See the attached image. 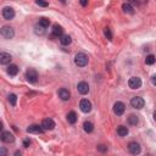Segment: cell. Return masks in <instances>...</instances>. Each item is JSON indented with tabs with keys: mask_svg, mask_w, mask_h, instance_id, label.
<instances>
[{
	"mask_svg": "<svg viewBox=\"0 0 156 156\" xmlns=\"http://www.w3.org/2000/svg\"><path fill=\"white\" fill-rule=\"evenodd\" d=\"M130 105H132V108H134L137 110H140L144 108L145 101L140 96H134V98H132V100H130Z\"/></svg>",
	"mask_w": 156,
	"mask_h": 156,
	"instance_id": "3",
	"label": "cell"
},
{
	"mask_svg": "<svg viewBox=\"0 0 156 156\" xmlns=\"http://www.w3.org/2000/svg\"><path fill=\"white\" fill-rule=\"evenodd\" d=\"M57 94H59V98H60V99L63 100V101H67V100L70 99V96H71L70 92H68L67 89H65V88H61Z\"/></svg>",
	"mask_w": 156,
	"mask_h": 156,
	"instance_id": "14",
	"label": "cell"
},
{
	"mask_svg": "<svg viewBox=\"0 0 156 156\" xmlns=\"http://www.w3.org/2000/svg\"><path fill=\"white\" fill-rule=\"evenodd\" d=\"M36 3H37V5L42 6V7H46V6L49 5V3L45 1V0H36Z\"/></svg>",
	"mask_w": 156,
	"mask_h": 156,
	"instance_id": "29",
	"label": "cell"
},
{
	"mask_svg": "<svg viewBox=\"0 0 156 156\" xmlns=\"http://www.w3.org/2000/svg\"><path fill=\"white\" fill-rule=\"evenodd\" d=\"M145 63L146 65H154L155 63V56L154 55H147L145 59Z\"/></svg>",
	"mask_w": 156,
	"mask_h": 156,
	"instance_id": "26",
	"label": "cell"
},
{
	"mask_svg": "<svg viewBox=\"0 0 156 156\" xmlns=\"http://www.w3.org/2000/svg\"><path fill=\"white\" fill-rule=\"evenodd\" d=\"M3 16L5 20H12L15 17V10L10 6H6L3 9Z\"/></svg>",
	"mask_w": 156,
	"mask_h": 156,
	"instance_id": "8",
	"label": "cell"
},
{
	"mask_svg": "<svg viewBox=\"0 0 156 156\" xmlns=\"http://www.w3.org/2000/svg\"><path fill=\"white\" fill-rule=\"evenodd\" d=\"M98 149H99L100 151H106V150H108V147L104 146V145H100V146H98Z\"/></svg>",
	"mask_w": 156,
	"mask_h": 156,
	"instance_id": "32",
	"label": "cell"
},
{
	"mask_svg": "<svg viewBox=\"0 0 156 156\" xmlns=\"http://www.w3.org/2000/svg\"><path fill=\"white\" fill-rule=\"evenodd\" d=\"M79 109H80L82 112L88 113V112L92 111V103H90L89 100H87V99L80 100V103H79Z\"/></svg>",
	"mask_w": 156,
	"mask_h": 156,
	"instance_id": "5",
	"label": "cell"
},
{
	"mask_svg": "<svg viewBox=\"0 0 156 156\" xmlns=\"http://www.w3.org/2000/svg\"><path fill=\"white\" fill-rule=\"evenodd\" d=\"M77 89H78V93H80L82 95H85L89 92V85L87 82H79L77 85Z\"/></svg>",
	"mask_w": 156,
	"mask_h": 156,
	"instance_id": "11",
	"label": "cell"
},
{
	"mask_svg": "<svg viewBox=\"0 0 156 156\" xmlns=\"http://www.w3.org/2000/svg\"><path fill=\"white\" fill-rule=\"evenodd\" d=\"M36 33L39 34V36L44 34V27H42L40 24H37V26H36Z\"/></svg>",
	"mask_w": 156,
	"mask_h": 156,
	"instance_id": "27",
	"label": "cell"
},
{
	"mask_svg": "<svg viewBox=\"0 0 156 156\" xmlns=\"http://www.w3.org/2000/svg\"><path fill=\"white\" fill-rule=\"evenodd\" d=\"M80 5L82 6H87L88 5V0H80Z\"/></svg>",
	"mask_w": 156,
	"mask_h": 156,
	"instance_id": "33",
	"label": "cell"
},
{
	"mask_svg": "<svg viewBox=\"0 0 156 156\" xmlns=\"http://www.w3.org/2000/svg\"><path fill=\"white\" fill-rule=\"evenodd\" d=\"M0 130H3V122L0 121Z\"/></svg>",
	"mask_w": 156,
	"mask_h": 156,
	"instance_id": "34",
	"label": "cell"
},
{
	"mask_svg": "<svg viewBox=\"0 0 156 156\" xmlns=\"http://www.w3.org/2000/svg\"><path fill=\"white\" fill-rule=\"evenodd\" d=\"M104 33H105V37L108 38L109 40H111V39H112V33H111V29H110V28H105Z\"/></svg>",
	"mask_w": 156,
	"mask_h": 156,
	"instance_id": "28",
	"label": "cell"
},
{
	"mask_svg": "<svg viewBox=\"0 0 156 156\" xmlns=\"http://www.w3.org/2000/svg\"><path fill=\"white\" fill-rule=\"evenodd\" d=\"M63 33V28L61 26H59V24H54L53 27V36L56 37V38H60Z\"/></svg>",
	"mask_w": 156,
	"mask_h": 156,
	"instance_id": "16",
	"label": "cell"
},
{
	"mask_svg": "<svg viewBox=\"0 0 156 156\" xmlns=\"http://www.w3.org/2000/svg\"><path fill=\"white\" fill-rule=\"evenodd\" d=\"M128 150L130 154H133V155H138V154H140V145H139L137 142H130L128 144Z\"/></svg>",
	"mask_w": 156,
	"mask_h": 156,
	"instance_id": "9",
	"label": "cell"
},
{
	"mask_svg": "<svg viewBox=\"0 0 156 156\" xmlns=\"http://www.w3.org/2000/svg\"><path fill=\"white\" fill-rule=\"evenodd\" d=\"M42 127H43L44 130H51V129L55 128V122L51 118H45L42 123Z\"/></svg>",
	"mask_w": 156,
	"mask_h": 156,
	"instance_id": "10",
	"label": "cell"
},
{
	"mask_svg": "<svg viewBox=\"0 0 156 156\" xmlns=\"http://www.w3.org/2000/svg\"><path fill=\"white\" fill-rule=\"evenodd\" d=\"M122 10L125 11L126 14H130V15L134 14V9H133V6L130 5V4H128V3H125V4L122 5Z\"/></svg>",
	"mask_w": 156,
	"mask_h": 156,
	"instance_id": "19",
	"label": "cell"
},
{
	"mask_svg": "<svg viewBox=\"0 0 156 156\" xmlns=\"http://www.w3.org/2000/svg\"><path fill=\"white\" fill-rule=\"evenodd\" d=\"M19 73V67L17 65H10L9 67H7V75L10 76H16Z\"/></svg>",
	"mask_w": 156,
	"mask_h": 156,
	"instance_id": "17",
	"label": "cell"
},
{
	"mask_svg": "<svg viewBox=\"0 0 156 156\" xmlns=\"http://www.w3.org/2000/svg\"><path fill=\"white\" fill-rule=\"evenodd\" d=\"M0 139H1L4 143H12L15 140V137L10 132H3L1 135H0Z\"/></svg>",
	"mask_w": 156,
	"mask_h": 156,
	"instance_id": "12",
	"label": "cell"
},
{
	"mask_svg": "<svg viewBox=\"0 0 156 156\" xmlns=\"http://www.w3.org/2000/svg\"><path fill=\"white\" fill-rule=\"evenodd\" d=\"M127 122L130 126H137L138 122H139V118H138V116H135V115H130V116L127 118Z\"/></svg>",
	"mask_w": 156,
	"mask_h": 156,
	"instance_id": "20",
	"label": "cell"
},
{
	"mask_svg": "<svg viewBox=\"0 0 156 156\" xmlns=\"http://www.w3.org/2000/svg\"><path fill=\"white\" fill-rule=\"evenodd\" d=\"M7 99H9V103L12 106H15L16 103H17V96H16V94H10L9 96H7Z\"/></svg>",
	"mask_w": 156,
	"mask_h": 156,
	"instance_id": "25",
	"label": "cell"
},
{
	"mask_svg": "<svg viewBox=\"0 0 156 156\" xmlns=\"http://www.w3.org/2000/svg\"><path fill=\"white\" fill-rule=\"evenodd\" d=\"M151 80H152V84H155V76L151 77Z\"/></svg>",
	"mask_w": 156,
	"mask_h": 156,
	"instance_id": "35",
	"label": "cell"
},
{
	"mask_svg": "<svg viewBox=\"0 0 156 156\" xmlns=\"http://www.w3.org/2000/svg\"><path fill=\"white\" fill-rule=\"evenodd\" d=\"M88 56L84 54V53H78L76 56H75V63L77 65L78 67H84L88 65Z\"/></svg>",
	"mask_w": 156,
	"mask_h": 156,
	"instance_id": "1",
	"label": "cell"
},
{
	"mask_svg": "<svg viewBox=\"0 0 156 156\" xmlns=\"http://www.w3.org/2000/svg\"><path fill=\"white\" fill-rule=\"evenodd\" d=\"M77 120H78V117H77V113H76L75 111L68 112V115H67V121H68V123L73 125V123L77 122Z\"/></svg>",
	"mask_w": 156,
	"mask_h": 156,
	"instance_id": "18",
	"label": "cell"
},
{
	"mask_svg": "<svg viewBox=\"0 0 156 156\" xmlns=\"http://www.w3.org/2000/svg\"><path fill=\"white\" fill-rule=\"evenodd\" d=\"M83 129L85 130L87 133H92L93 129H94V125L92 122H84L83 123Z\"/></svg>",
	"mask_w": 156,
	"mask_h": 156,
	"instance_id": "22",
	"label": "cell"
},
{
	"mask_svg": "<svg viewBox=\"0 0 156 156\" xmlns=\"http://www.w3.org/2000/svg\"><path fill=\"white\" fill-rule=\"evenodd\" d=\"M31 145V140H29V139H24V142H23V146L24 147H28Z\"/></svg>",
	"mask_w": 156,
	"mask_h": 156,
	"instance_id": "31",
	"label": "cell"
},
{
	"mask_svg": "<svg viewBox=\"0 0 156 156\" xmlns=\"http://www.w3.org/2000/svg\"><path fill=\"white\" fill-rule=\"evenodd\" d=\"M7 155V150L5 147H0V156H6Z\"/></svg>",
	"mask_w": 156,
	"mask_h": 156,
	"instance_id": "30",
	"label": "cell"
},
{
	"mask_svg": "<svg viewBox=\"0 0 156 156\" xmlns=\"http://www.w3.org/2000/svg\"><path fill=\"white\" fill-rule=\"evenodd\" d=\"M39 24H40L42 27L46 28V27H49V24H50V20H49V19H45V17H42V19H39Z\"/></svg>",
	"mask_w": 156,
	"mask_h": 156,
	"instance_id": "24",
	"label": "cell"
},
{
	"mask_svg": "<svg viewBox=\"0 0 156 156\" xmlns=\"http://www.w3.org/2000/svg\"><path fill=\"white\" fill-rule=\"evenodd\" d=\"M128 85L130 89H138L142 87V79L139 77H132L128 80Z\"/></svg>",
	"mask_w": 156,
	"mask_h": 156,
	"instance_id": "6",
	"label": "cell"
},
{
	"mask_svg": "<svg viewBox=\"0 0 156 156\" xmlns=\"http://www.w3.org/2000/svg\"><path fill=\"white\" fill-rule=\"evenodd\" d=\"M128 128L127 127H125V126H120L118 128H117V134L120 135V137H126L127 134H128Z\"/></svg>",
	"mask_w": 156,
	"mask_h": 156,
	"instance_id": "21",
	"label": "cell"
},
{
	"mask_svg": "<svg viewBox=\"0 0 156 156\" xmlns=\"http://www.w3.org/2000/svg\"><path fill=\"white\" fill-rule=\"evenodd\" d=\"M11 61V55L9 53H0V65H7Z\"/></svg>",
	"mask_w": 156,
	"mask_h": 156,
	"instance_id": "13",
	"label": "cell"
},
{
	"mask_svg": "<svg viewBox=\"0 0 156 156\" xmlns=\"http://www.w3.org/2000/svg\"><path fill=\"white\" fill-rule=\"evenodd\" d=\"M125 110H126V106L121 101H117L116 104L113 105V112L116 113L117 116H122V115L125 113Z\"/></svg>",
	"mask_w": 156,
	"mask_h": 156,
	"instance_id": "7",
	"label": "cell"
},
{
	"mask_svg": "<svg viewBox=\"0 0 156 156\" xmlns=\"http://www.w3.org/2000/svg\"><path fill=\"white\" fill-rule=\"evenodd\" d=\"M26 79L29 82V83H36L37 79H38V73H37V71L33 70V68H29L26 72Z\"/></svg>",
	"mask_w": 156,
	"mask_h": 156,
	"instance_id": "4",
	"label": "cell"
},
{
	"mask_svg": "<svg viewBox=\"0 0 156 156\" xmlns=\"http://www.w3.org/2000/svg\"><path fill=\"white\" fill-rule=\"evenodd\" d=\"M0 36H3L5 39H12L15 36V32L11 27L9 26H4L0 28Z\"/></svg>",
	"mask_w": 156,
	"mask_h": 156,
	"instance_id": "2",
	"label": "cell"
},
{
	"mask_svg": "<svg viewBox=\"0 0 156 156\" xmlns=\"http://www.w3.org/2000/svg\"><path fill=\"white\" fill-rule=\"evenodd\" d=\"M27 132L28 133H43L44 132V129H43V127L42 126H39V125H32V126H29L28 128H27Z\"/></svg>",
	"mask_w": 156,
	"mask_h": 156,
	"instance_id": "15",
	"label": "cell"
},
{
	"mask_svg": "<svg viewBox=\"0 0 156 156\" xmlns=\"http://www.w3.org/2000/svg\"><path fill=\"white\" fill-rule=\"evenodd\" d=\"M60 42H61L62 45H70L71 42H72V39H71L70 36H61L60 37Z\"/></svg>",
	"mask_w": 156,
	"mask_h": 156,
	"instance_id": "23",
	"label": "cell"
},
{
	"mask_svg": "<svg viewBox=\"0 0 156 156\" xmlns=\"http://www.w3.org/2000/svg\"><path fill=\"white\" fill-rule=\"evenodd\" d=\"M60 1H61L62 4H65V3H66V0H60Z\"/></svg>",
	"mask_w": 156,
	"mask_h": 156,
	"instance_id": "36",
	"label": "cell"
}]
</instances>
